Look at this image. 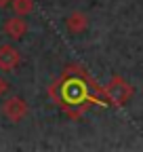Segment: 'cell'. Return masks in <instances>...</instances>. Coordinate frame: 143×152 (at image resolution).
Returning <instances> with one entry per match:
<instances>
[{"label":"cell","mask_w":143,"mask_h":152,"mask_svg":"<svg viewBox=\"0 0 143 152\" xmlns=\"http://www.w3.org/2000/svg\"><path fill=\"white\" fill-rule=\"evenodd\" d=\"M11 89V85H9V80L6 78H2V76H0V97H2V95H6V91Z\"/></svg>","instance_id":"obj_8"},{"label":"cell","mask_w":143,"mask_h":152,"mask_svg":"<svg viewBox=\"0 0 143 152\" xmlns=\"http://www.w3.org/2000/svg\"><path fill=\"white\" fill-rule=\"evenodd\" d=\"M21 64V53L13 45H2L0 47V70L2 72H15Z\"/></svg>","instance_id":"obj_4"},{"label":"cell","mask_w":143,"mask_h":152,"mask_svg":"<svg viewBox=\"0 0 143 152\" xmlns=\"http://www.w3.org/2000/svg\"><path fill=\"white\" fill-rule=\"evenodd\" d=\"M6 4H11V0H0V9H4Z\"/></svg>","instance_id":"obj_9"},{"label":"cell","mask_w":143,"mask_h":152,"mask_svg":"<svg viewBox=\"0 0 143 152\" xmlns=\"http://www.w3.org/2000/svg\"><path fill=\"white\" fill-rule=\"evenodd\" d=\"M2 30H4V34L11 38V40H19V38H23L27 34V21L21 15H13V17H9L4 21Z\"/></svg>","instance_id":"obj_5"},{"label":"cell","mask_w":143,"mask_h":152,"mask_svg":"<svg viewBox=\"0 0 143 152\" xmlns=\"http://www.w3.org/2000/svg\"><path fill=\"white\" fill-rule=\"evenodd\" d=\"M48 97L74 121H78L91 106H110L103 95V87L80 66H67L63 74L51 85Z\"/></svg>","instance_id":"obj_1"},{"label":"cell","mask_w":143,"mask_h":152,"mask_svg":"<svg viewBox=\"0 0 143 152\" xmlns=\"http://www.w3.org/2000/svg\"><path fill=\"white\" fill-rule=\"evenodd\" d=\"M0 112H2V116L11 123H19L27 116V102L17 97V95H13V97H6L2 102V108H0Z\"/></svg>","instance_id":"obj_3"},{"label":"cell","mask_w":143,"mask_h":152,"mask_svg":"<svg viewBox=\"0 0 143 152\" xmlns=\"http://www.w3.org/2000/svg\"><path fill=\"white\" fill-rule=\"evenodd\" d=\"M11 9L15 11V15H30L34 11V0H11Z\"/></svg>","instance_id":"obj_7"},{"label":"cell","mask_w":143,"mask_h":152,"mask_svg":"<svg viewBox=\"0 0 143 152\" xmlns=\"http://www.w3.org/2000/svg\"><path fill=\"white\" fill-rule=\"evenodd\" d=\"M103 95H105V99L110 102V106L122 108V106H126L131 102V97L135 95V87L129 80H124L122 76H114V78L103 87Z\"/></svg>","instance_id":"obj_2"},{"label":"cell","mask_w":143,"mask_h":152,"mask_svg":"<svg viewBox=\"0 0 143 152\" xmlns=\"http://www.w3.org/2000/svg\"><path fill=\"white\" fill-rule=\"evenodd\" d=\"M65 28H67V32H72V34H82V32H86V28H88V17H86L82 11H74V13L67 15Z\"/></svg>","instance_id":"obj_6"}]
</instances>
